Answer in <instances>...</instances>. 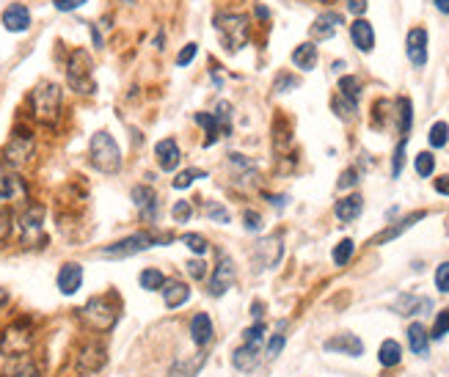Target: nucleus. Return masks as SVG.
I'll use <instances>...</instances> for the list:
<instances>
[{
  "label": "nucleus",
  "mask_w": 449,
  "mask_h": 377,
  "mask_svg": "<svg viewBox=\"0 0 449 377\" xmlns=\"http://www.w3.org/2000/svg\"><path fill=\"white\" fill-rule=\"evenodd\" d=\"M88 154H91V165L97 171H102V174H116L122 168V149L113 141V135L105 133V130H99V133L91 135Z\"/></svg>",
  "instance_id": "f257e3e1"
},
{
  "label": "nucleus",
  "mask_w": 449,
  "mask_h": 377,
  "mask_svg": "<svg viewBox=\"0 0 449 377\" xmlns=\"http://www.w3.org/2000/svg\"><path fill=\"white\" fill-rule=\"evenodd\" d=\"M31 108L36 122L42 124H56L61 116V85L56 83H39L31 91Z\"/></svg>",
  "instance_id": "f03ea898"
},
{
  "label": "nucleus",
  "mask_w": 449,
  "mask_h": 377,
  "mask_svg": "<svg viewBox=\"0 0 449 377\" xmlns=\"http://www.w3.org/2000/svg\"><path fill=\"white\" fill-rule=\"evenodd\" d=\"M215 31L229 53H237L248 42V17L245 14H215Z\"/></svg>",
  "instance_id": "7ed1b4c3"
},
{
  "label": "nucleus",
  "mask_w": 449,
  "mask_h": 377,
  "mask_svg": "<svg viewBox=\"0 0 449 377\" xmlns=\"http://www.w3.org/2000/svg\"><path fill=\"white\" fill-rule=\"evenodd\" d=\"M67 83L70 88L77 94H94L97 91V83H94V64H91V56L88 50H75L70 56V64H67Z\"/></svg>",
  "instance_id": "20e7f679"
},
{
  "label": "nucleus",
  "mask_w": 449,
  "mask_h": 377,
  "mask_svg": "<svg viewBox=\"0 0 449 377\" xmlns=\"http://www.w3.org/2000/svg\"><path fill=\"white\" fill-rule=\"evenodd\" d=\"M157 242H165V237H154L149 231H138V234H130V237L102 248L99 256H105V259H127V256H136V253L147 251L152 245H157Z\"/></svg>",
  "instance_id": "39448f33"
},
{
  "label": "nucleus",
  "mask_w": 449,
  "mask_h": 377,
  "mask_svg": "<svg viewBox=\"0 0 449 377\" xmlns=\"http://www.w3.org/2000/svg\"><path fill=\"white\" fill-rule=\"evenodd\" d=\"M31 344H33V330H31V322H28V319H19V322L8 325V328L3 330V336H0V350H3V355H8V358L25 355V353L31 350Z\"/></svg>",
  "instance_id": "423d86ee"
},
{
  "label": "nucleus",
  "mask_w": 449,
  "mask_h": 377,
  "mask_svg": "<svg viewBox=\"0 0 449 377\" xmlns=\"http://www.w3.org/2000/svg\"><path fill=\"white\" fill-rule=\"evenodd\" d=\"M22 201H28V185L14 168L0 162V210H8Z\"/></svg>",
  "instance_id": "0eeeda50"
},
{
  "label": "nucleus",
  "mask_w": 449,
  "mask_h": 377,
  "mask_svg": "<svg viewBox=\"0 0 449 377\" xmlns=\"http://www.w3.org/2000/svg\"><path fill=\"white\" fill-rule=\"evenodd\" d=\"M42 224H44V207H39V204H31V207H25L22 210V215L17 218V228H19V240H22V245H36V242H42Z\"/></svg>",
  "instance_id": "6e6552de"
},
{
  "label": "nucleus",
  "mask_w": 449,
  "mask_h": 377,
  "mask_svg": "<svg viewBox=\"0 0 449 377\" xmlns=\"http://www.w3.org/2000/svg\"><path fill=\"white\" fill-rule=\"evenodd\" d=\"M111 301L113 298H91L83 305V319L97 330H108L116 322V305Z\"/></svg>",
  "instance_id": "1a4fd4ad"
},
{
  "label": "nucleus",
  "mask_w": 449,
  "mask_h": 377,
  "mask_svg": "<svg viewBox=\"0 0 449 377\" xmlns=\"http://www.w3.org/2000/svg\"><path fill=\"white\" fill-rule=\"evenodd\" d=\"M31 154H33V138H31V133H19L17 130L14 138L8 141L6 151H3L0 162L8 165V168H19V165H25L31 160Z\"/></svg>",
  "instance_id": "9d476101"
},
{
  "label": "nucleus",
  "mask_w": 449,
  "mask_h": 377,
  "mask_svg": "<svg viewBox=\"0 0 449 377\" xmlns=\"http://www.w3.org/2000/svg\"><path fill=\"white\" fill-rule=\"evenodd\" d=\"M405 53H408V61H411L416 69H422V67L427 64V31H425V28L408 31Z\"/></svg>",
  "instance_id": "9b49d317"
},
{
  "label": "nucleus",
  "mask_w": 449,
  "mask_h": 377,
  "mask_svg": "<svg viewBox=\"0 0 449 377\" xmlns=\"http://www.w3.org/2000/svg\"><path fill=\"white\" fill-rule=\"evenodd\" d=\"M102 367H105V347L97 342H88L77 355V372L91 375V372H99Z\"/></svg>",
  "instance_id": "f8f14e48"
},
{
  "label": "nucleus",
  "mask_w": 449,
  "mask_h": 377,
  "mask_svg": "<svg viewBox=\"0 0 449 377\" xmlns=\"http://www.w3.org/2000/svg\"><path fill=\"white\" fill-rule=\"evenodd\" d=\"M3 28L8 31V33H25L28 28H31V11H28V6H22V3H11L6 11H3Z\"/></svg>",
  "instance_id": "ddd939ff"
},
{
  "label": "nucleus",
  "mask_w": 449,
  "mask_h": 377,
  "mask_svg": "<svg viewBox=\"0 0 449 377\" xmlns=\"http://www.w3.org/2000/svg\"><path fill=\"white\" fill-rule=\"evenodd\" d=\"M234 284V262L229 256H221L218 267L213 270V281H210V295L213 298H221L226 295V290Z\"/></svg>",
  "instance_id": "4468645a"
},
{
  "label": "nucleus",
  "mask_w": 449,
  "mask_h": 377,
  "mask_svg": "<svg viewBox=\"0 0 449 377\" xmlns=\"http://www.w3.org/2000/svg\"><path fill=\"white\" fill-rule=\"evenodd\" d=\"M323 347L328 353H342V355H350V358H359L364 353V342L359 336H353V333H339V336L328 339Z\"/></svg>",
  "instance_id": "2eb2a0df"
},
{
  "label": "nucleus",
  "mask_w": 449,
  "mask_h": 377,
  "mask_svg": "<svg viewBox=\"0 0 449 377\" xmlns=\"http://www.w3.org/2000/svg\"><path fill=\"white\" fill-rule=\"evenodd\" d=\"M342 22H345V19H342L339 11H325V14H320V17L314 19V25H311V39H317V42L331 39Z\"/></svg>",
  "instance_id": "dca6fc26"
},
{
  "label": "nucleus",
  "mask_w": 449,
  "mask_h": 377,
  "mask_svg": "<svg viewBox=\"0 0 449 377\" xmlns=\"http://www.w3.org/2000/svg\"><path fill=\"white\" fill-rule=\"evenodd\" d=\"M154 157H157V165H160L163 171H177V165H179V160H182V151H179V146H177L174 138H163V141L154 146Z\"/></svg>",
  "instance_id": "f3484780"
},
{
  "label": "nucleus",
  "mask_w": 449,
  "mask_h": 377,
  "mask_svg": "<svg viewBox=\"0 0 449 377\" xmlns=\"http://www.w3.org/2000/svg\"><path fill=\"white\" fill-rule=\"evenodd\" d=\"M83 284V267L77 262H67L61 270H58V290L61 295H75Z\"/></svg>",
  "instance_id": "a211bd4d"
},
{
  "label": "nucleus",
  "mask_w": 449,
  "mask_h": 377,
  "mask_svg": "<svg viewBox=\"0 0 449 377\" xmlns=\"http://www.w3.org/2000/svg\"><path fill=\"white\" fill-rule=\"evenodd\" d=\"M361 210H364V199H361L359 193H353V196H345V199L336 201L334 215H336L342 224H350V221H356V218L361 215Z\"/></svg>",
  "instance_id": "6ab92c4d"
},
{
  "label": "nucleus",
  "mask_w": 449,
  "mask_h": 377,
  "mask_svg": "<svg viewBox=\"0 0 449 377\" xmlns=\"http://www.w3.org/2000/svg\"><path fill=\"white\" fill-rule=\"evenodd\" d=\"M350 39H353V44H356L361 53H370V50L375 47L373 25H370L367 19H356V22L350 25Z\"/></svg>",
  "instance_id": "aec40b11"
},
{
  "label": "nucleus",
  "mask_w": 449,
  "mask_h": 377,
  "mask_svg": "<svg viewBox=\"0 0 449 377\" xmlns=\"http://www.w3.org/2000/svg\"><path fill=\"white\" fill-rule=\"evenodd\" d=\"M256 259H259V265H262V267H273V265H279V259H281V240H279V237H268V240H262V242L256 245Z\"/></svg>",
  "instance_id": "412c9836"
},
{
  "label": "nucleus",
  "mask_w": 449,
  "mask_h": 377,
  "mask_svg": "<svg viewBox=\"0 0 449 377\" xmlns=\"http://www.w3.org/2000/svg\"><path fill=\"white\" fill-rule=\"evenodd\" d=\"M190 339L199 344V347H207L213 342V319L207 314H196L190 319Z\"/></svg>",
  "instance_id": "4be33fe9"
},
{
  "label": "nucleus",
  "mask_w": 449,
  "mask_h": 377,
  "mask_svg": "<svg viewBox=\"0 0 449 377\" xmlns=\"http://www.w3.org/2000/svg\"><path fill=\"white\" fill-rule=\"evenodd\" d=\"M231 364H234V369H240V372L256 369V364H259V347H256V344H243V347H237L234 355H231Z\"/></svg>",
  "instance_id": "5701e85b"
},
{
  "label": "nucleus",
  "mask_w": 449,
  "mask_h": 377,
  "mask_svg": "<svg viewBox=\"0 0 449 377\" xmlns=\"http://www.w3.org/2000/svg\"><path fill=\"white\" fill-rule=\"evenodd\" d=\"M163 301L168 308H179L182 303H188L190 298V287H185L182 281H168V284H163Z\"/></svg>",
  "instance_id": "b1692460"
},
{
  "label": "nucleus",
  "mask_w": 449,
  "mask_h": 377,
  "mask_svg": "<svg viewBox=\"0 0 449 377\" xmlns=\"http://www.w3.org/2000/svg\"><path fill=\"white\" fill-rule=\"evenodd\" d=\"M433 303L430 298H416V295H400L397 303H394V308H397V314H425L427 308H430Z\"/></svg>",
  "instance_id": "393cba45"
},
{
  "label": "nucleus",
  "mask_w": 449,
  "mask_h": 377,
  "mask_svg": "<svg viewBox=\"0 0 449 377\" xmlns=\"http://www.w3.org/2000/svg\"><path fill=\"white\" fill-rule=\"evenodd\" d=\"M293 64H295L298 69H303V72H311L314 64H317V47H314L311 42L298 44V47L293 50Z\"/></svg>",
  "instance_id": "a878e982"
},
{
  "label": "nucleus",
  "mask_w": 449,
  "mask_h": 377,
  "mask_svg": "<svg viewBox=\"0 0 449 377\" xmlns=\"http://www.w3.org/2000/svg\"><path fill=\"white\" fill-rule=\"evenodd\" d=\"M425 218V212H414V215H408V218H402L397 226H391V228H386V231H380L377 237L373 240V245H383V242H389V240H394V237H400L402 231H408V228L414 226L416 221H422Z\"/></svg>",
  "instance_id": "bb28decb"
},
{
  "label": "nucleus",
  "mask_w": 449,
  "mask_h": 377,
  "mask_svg": "<svg viewBox=\"0 0 449 377\" xmlns=\"http://www.w3.org/2000/svg\"><path fill=\"white\" fill-rule=\"evenodd\" d=\"M408 344H411V350L416 353V355H427V347H430V333L419 325V322H414L411 328H408Z\"/></svg>",
  "instance_id": "cd10ccee"
},
{
  "label": "nucleus",
  "mask_w": 449,
  "mask_h": 377,
  "mask_svg": "<svg viewBox=\"0 0 449 377\" xmlns=\"http://www.w3.org/2000/svg\"><path fill=\"white\" fill-rule=\"evenodd\" d=\"M377 361H380V367H397L402 361V347L394 339H386L377 350Z\"/></svg>",
  "instance_id": "c85d7f7f"
},
{
  "label": "nucleus",
  "mask_w": 449,
  "mask_h": 377,
  "mask_svg": "<svg viewBox=\"0 0 449 377\" xmlns=\"http://www.w3.org/2000/svg\"><path fill=\"white\" fill-rule=\"evenodd\" d=\"M133 201L144 215H149V218L154 215V190L152 187H147V185L133 187Z\"/></svg>",
  "instance_id": "c756f323"
},
{
  "label": "nucleus",
  "mask_w": 449,
  "mask_h": 377,
  "mask_svg": "<svg viewBox=\"0 0 449 377\" xmlns=\"http://www.w3.org/2000/svg\"><path fill=\"white\" fill-rule=\"evenodd\" d=\"M339 97H345L348 102H359V97H361V80L359 77H342L339 80Z\"/></svg>",
  "instance_id": "7c9ffc66"
},
{
  "label": "nucleus",
  "mask_w": 449,
  "mask_h": 377,
  "mask_svg": "<svg viewBox=\"0 0 449 377\" xmlns=\"http://www.w3.org/2000/svg\"><path fill=\"white\" fill-rule=\"evenodd\" d=\"M397 110H400V133L402 138H408V130H411V122H414V105L408 97H400L397 99Z\"/></svg>",
  "instance_id": "2f4dec72"
},
{
  "label": "nucleus",
  "mask_w": 449,
  "mask_h": 377,
  "mask_svg": "<svg viewBox=\"0 0 449 377\" xmlns=\"http://www.w3.org/2000/svg\"><path fill=\"white\" fill-rule=\"evenodd\" d=\"M196 122L207 130V141H204V146H213V144L221 138V127H218L215 116H210V113H196Z\"/></svg>",
  "instance_id": "473e14b6"
},
{
  "label": "nucleus",
  "mask_w": 449,
  "mask_h": 377,
  "mask_svg": "<svg viewBox=\"0 0 449 377\" xmlns=\"http://www.w3.org/2000/svg\"><path fill=\"white\" fill-rule=\"evenodd\" d=\"M141 287L147 290V292H160L163 290V284H165V276L160 273V270H154V267H147L144 273H141Z\"/></svg>",
  "instance_id": "72a5a7b5"
},
{
  "label": "nucleus",
  "mask_w": 449,
  "mask_h": 377,
  "mask_svg": "<svg viewBox=\"0 0 449 377\" xmlns=\"http://www.w3.org/2000/svg\"><path fill=\"white\" fill-rule=\"evenodd\" d=\"M427 141H430V146H433V149H444V146H447V141H449V124L447 122H436V124L430 127Z\"/></svg>",
  "instance_id": "f704fd0d"
},
{
  "label": "nucleus",
  "mask_w": 449,
  "mask_h": 377,
  "mask_svg": "<svg viewBox=\"0 0 449 377\" xmlns=\"http://www.w3.org/2000/svg\"><path fill=\"white\" fill-rule=\"evenodd\" d=\"M215 122H218V127H221V135H229L231 133V105L229 102H218V108H215Z\"/></svg>",
  "instance_id": "c9c22d12"
},
{
  "label": "nucleus",
  "mask_w": 449,
  "mask_h": 377,
  "mask_svg": "<svg viewBox=\"0 0 449 377\" xmlns=\"http://www.w3.org/2000/svg\"><path fill=\"white\" fill-rule=\"evenodd\" d=\"M353 251H356V242H353V240H342V242L334 248V262H336L339 267H345V265L353 259Z\"/></svg>",
  "instance_id": "e433bc0d"
},
{
  "label": "nucleus",
  "mask_w": 449,
  "mask_h": 377,
  "mask_svg": "<svg viewBox=\"0 0 449 377\" xmlns=\"http://www.w3.org/2000/svg\"><path fill=\"white\" fill-rule=\"evenodd\" d=\"M414 165H416V174L419 176H430L436 171V157L430 151H419L416 160H414Z\"/></svg>",
  "instance_id": "4c0bfd02"
},
{
  "label": "nucleus",
  "mask_w": 449,
  "mask_h": 377,
  "mask_svg": "<svg viewBox=\"0 0 449 377\" xmlns=\"http://www.w3.org/2000/svg\"><path fill=\"white\" fill-rule=\"evenodd\" d=\"M202 176H207L204 171H199V168H188V171H182V174H177V179H174V187L177 190H185V187H190L196 179H202Z\"/></svg>",
  "instance_id": "58836bf2"
},
{
  "label": "nucleus",
  "mask_w": 449,
  "mask_h": 377,
  "mask_svg": "<svg viewBox=\"0 0 449 377\" xmlns=\"http://www.w3.org/2000/svg\"><path fill=\"white\" fill-rule=\"evenodd\" d=\"M405 144H408V138H402L397 144V149H394V160H391V176L394 179L402 174V165H405Z\"/></svg>",
  "instance_id": "ea45409f"
},
{
  "label": "nucleus",
  "mask_w": 449,
  "mask_h": 377,
  "mask_svg": "<svg viewBox=\"0 0 449 377\" xmlns=\"http://www.w3.org/2000/svg\"><path fill=\"white\" fill-rule=\"evenodd\" d=\"M182 242H185L193 253H199V256H202V253H207V240H204L202 234H185V237H182Z\"/></svg>",
  "instance_id": "a19ab883"
},
{
  "label": "nucleus",
  "mask_w": 449,
  "mask_h": 377,
  "mask_svg": "<svg viewBox=\"0 0 449 377\" xmlns=\"http://www.w3.org/2000/svg\"><path fill=\"white\" fill-rule=\"evenodd\" d=\"M449 333V308H444L439 317H436V325H433V339H444Z\"/></svg>",
  "instance_id": "79ce46f5"
},
{
  "label": "nucleus",
  "mask_w": 449,
  "mask_h": 377,
  "mask_svg": "<svg viewBox=\"0 0 449 377\" xmlns=\"http://www.w3.org/2000/svg\"><path fill=\"white\" fill-rule=\"evenodd\" d=\"M243 336H245V344H256V347H259V344L265 342V325H262V322H256V325H251Z\"/></svg>",
  "instance_id": "37998d69"
},
{
  "label": "nucleus",
  "mask_w": 449,
  "mask_h": 377,
  "mask_svg": "<svg viewBox=\"0 0 449 377\" xmlns=\"http://www.w3.org/2000/svg\"><path fill=\"white\" fill-rule=\"evenodd\" d=\"M171 215H174V221H177V224H185V221L193 215L190 201H177V204H174V210H171Z\"/></svg>",
  "instance_id": "c03bdc74"
},
{
  "label": "nucleus",
  "mask_w": 449,
  "mask_h": 377,
  "mask_svg": "<svg viewBox=\"0 0 449 377\" xmlns=\"http://www.w3.org/2000/svg\"><path fill=\"white\" fill-rule=\"evenodd\" d=\"M436 287H439L444 295L449 292V262L439 265V270H436Z\"/></svg>",
  "instance_id": "a18cd8bd"
},
{
  "label": "nucleus",
  "mask_w": 449,
  "mask_h": 377,
  "mask_svg": "<svg viewBox=\"0 0 449 377\" xmlns=\"http://www.w3.org/2000/svg\"><path fill=\"white\" fill-rule=\"evenodd\" d=\"M196 53H199V44H193V42H190V44H185V47L179 50V56H177V64H179V67L190 64V61L196 58Z\"/></svg>",
  "instance_id": "49530a36"
},
{
  "label": "nucleus",
  "mask_w": 449,
  "mask_h": 377,
  "mask_svg": "<svg viewBox=\"0 0 449 377\" xmlns=\"http://www.w3.org/2000/svg\"><path fill=\"white\" fill-rule=\"evenodd\" d=\"M334 108L339 110V116H342V119H350V116L356 113V105H353V102H348L345 97H336V99H334Z\"/></svg>",
  "instance_id": "de8ad7c7"
},
{
  "label": "nucleus",
  "mask_w": 449,
  "mask_h": 377,
  "mask_svg": "<svg viewBox=\"0 0 449 377\" xmlns=\"http://www.w3.org/2000/svg\"><path fill=\"white\" fill-rule=\"evenodd\" d=\"M284 342H287V336H284V333H276V336L270 339V344H268V358H276V355L284 350Z\"/></svg>",
  "instance_id": "09e8293b"
},
{
  "label": "nucleus",
  "mask_w": 449,
  "mask_h": 377,
  "mask_svg": "<svg viewBox=\"0 0 449 377\" xmlns=\"http://www.w3.org/2000/svg\"><path fill=\"white\" fill-rule=\"evenodd\" d=\"M207 215L218 224H229V212H226L221 204H207Z\"/></svg>",
  "instance_id": "8fccbe9b"
},
{
  "label": "nucleus",
  "mask_w": 449,
  "mask_h": 377,
  "mask_svg": "<svg viewBox=\"0 0 449 377\" xmlns=\"http://www.w3.org/2000/svg\"><path fill=\"white\" fill-rule=\"evenodd\" d=\"M243 221H245V231H259V228H262V218H259L254 210H248V212L243 215Z\"/></svg>",
  "instance_id": "3c124183"
},
{
  "label": "nucleus",
  "mask_w": 449,
  "mask_h": 377,
  "mask_svg": "<svg viewBox=\"0 0 449 377\" xmlns=\"http://www.w3.org/2000/svg\"><path fill=\"white\" fill-rule=\"evenodd\" d=\"M14 377H39V369H36L31 361H22V364L14 369Z\"/></svg>",
  "instance_id": "603ef678"
},
{
  "label": "nucleus",
  "mask_w": 449,
  "mask_h": 377,
  "mask_svg": "<svg viewBox=\"0 0 449 377\" xmlns=\"http://www.w3.org/2000/svg\"><path fill=\"white\" fill-rule=\"evenodd\" d=\"M8 234H11V215H8V210H0V242Z\"/></svg>",
  "instance_id": "864d4df0"
},
{
  "label": "nucleus",
  "mask_w": 449,
  "mask_h": 377,
  "mask_svg": "<svg viewBox=\"0 0 449 377\" xmlns=\"http://www.w3.org/2000/svg\"><path fill=\"white\" fill-rule=\"evenodd\" d=\"M85 0H53V6L58 8V11H75V8H80Z\"/></svg>",
  "instance_id": "5fc2aeb1"
},
{
  "label": "nucleus",
  "mask_w": 449,
  "mask_h": 377,
  "mask_svg": "<svg viewBox=\"0 0 449 377\" xmlns=\"http://www.w3.org/2000/svg\"><path fill=\"white\" fill-rule=\"evenodd\" d=\"M356 182H359V174L350 168V171H345L342 174V179H339V187L345 190V187H356Z\"/></svg>",
  "instance_id": "6e6d98bb"
},
{
  "label": "nucleus",
  "mask_w": 449,
  "mask_h": 377,
  "mask_svg": "<svg viewBox=\"0 0 449 377\" xmlns=\"http://www.w3.org/2000/svg\"><path fill=\"white\" fill-rule=\"evenodd\" d=\"M367 6H370V0H348V11L356 17H361L367 11Z\"/></svg>",
  "instance_id": "4d7b16f0"
},
{
  "label": "nucleus",
  "mask_w": 449,
  "mask_h": 377,
  "mask_svg": "<svg viewBox=\"0 0 449 377\" xmlns=\"http://www.w3.org/2000/svg\"><path fill=\"white\" fill-rule=\"evenodd\" d=\"M188 273L193 276V278H204V262H188Z\"/></svg>",
  "instance_id": "13d9d810"
},
{
  "label": "nucleus",
  "mask_w": 449,
  "mask_h": 377,
  "mask_svg": "<svg viewBox=\"0 0 449 377\" xmlns=\"http://www.w3.org/2000/svg\"><path fill=\"white\" fill-rule=\"evenodd\" d=\"M436 190H439L441 196H449V174H447V176H439V179H436Z\"/></svg>",
  "instance_id": "bf43d9fd"
},
{
  "label": "nucleus",
  "mask_w": 449,
  "mask_h": 377,
  "mask_svg": "<svg viewBox=\"0 0 449 377\" xmlns=\"http://www.w3.org/2000/svg\"><path fill=\"white\" fill-rule=\"evenodd\" d=\"M295 83H298L295 77H281V80L276 83V91H281V85H295Z\"/></svg>",
  "instance_id": "052dcab7"
},
{
  "label": "nucleus",
  "mask_w": 449,
  "mask_h": 377,
  "mask_svg": "<svg viewBox=\"0 0 449 377\" xmlns=\"http://www.w3.org/2000/svg\"><path fill=\"white\" fill-rule=\"evenodd\" d=\"M262 308H265V305H262L259 301L251 303V314H254V319H259V317H262Z\"/></svg>",
  "instance_id": "680f3d73"
},
{
  "label": "nucleus",
  "mask_w": 449,
  "mask_h": 377,
  "mask_svg": "<svg viewBox=\"0 0 449 377\" xmlns=\"http://www.w3.org/2000/svg\"><path fill=\"white\" fill-rule=\"evenodd\" d=\"M436 3V8L441 11V14H449V0H433Z\"/></svg>",
  "instance_id": "e2e57ef3"
},
{
  "label": "nucleus",
  "mask_w": 449,
  "mask_h": 377,
  "mask_svg": "<svg viewBox=\"0 0 449 377\" xmlns=\"http://www.w3.org/2000/svg\"><path fill=\"white\" fill-rule=\"evenodd\" d=\"M6 301H8V295H6V290H0V305H3Z\"/></svg>",
  "instance_id": "0e129e2a"
},
{
  "label": "nucleus",
  "mask_w": 449,
  "mask_h": 377,
  "mask_svg": "<svg viewBox=\"0 0 449 377\" xmlns=\"http://www.w3.org/2000/svg\"><path fill=\"white\" fill-rule=\"evenodd\" d=\"M320 3H334V0H320Z\"/></svg>",
  "instance_id": "69168bd1"
}]
</instances>
